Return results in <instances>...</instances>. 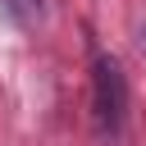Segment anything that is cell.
Wrapping results in <instances>:
<instances>
[{
	"label": "cell",
	"instance_id": "6da1fadb",
	"mask_svg": "<svg viewBox=\"0 0 146 146\" xmlns=\"http://www.w3.org/2000/svg\"><path fill=\"white\" fill-rule=\"evenodd\" d=\"M91 105H96V123L110 137H119L123 119H128V78L119 68V59H110V55H96V64H91Z\"/></svg>",
	"mask_w": 146,
	"mask_h": 146
},
{
	"label": "cell",
	"instance_id": "3957f363",
	"mask_svg": "<svg viewBox=\"0 0 146 146\" xmlns=\"http://www.w3.org/2000/svg\"><path fill=\"white\" fill-rule=\"evenodd\" d=\"M18 9H23V18H32V14H41V0H18Z\"/></svg>",
	"mask_w": 146,
	"mask_h": 146
},
{
	"label": "cell",
	"instance_id": "7a4b0ae2",
	"mask_svg": "<svg viewBox=\"0 0 146 146\" xmlns=\"http://www.w3.org/2000/svg\"><path fill=\"white\" fill-rule=\"evenodd\" d=\"M0 9H5L14 23H27V18H23V9H18V0H0Z\"/></svg>",
	"mask_w": 146,
	"mask_h": 146
}]
</instances>
